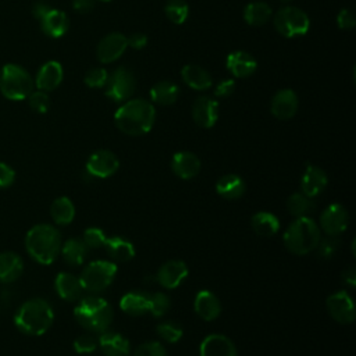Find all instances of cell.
Masks as SVG:
<instances>
[{"label":"cell","instance_id":"7c38bea8","mask_svg":"<svg viewBox=\"0 0 356 356\" xmlns=\"http://www.w3.org/2000/svg\"><path fill=\"white\" fill-rule=\"evenodd\" d=\"M325 307L331 319L339 324H350L356 317L353 299L346 291L331 294L325 300Z\"/></svg>","mask_w":356,"mask_h":356},{"label":"cell","instance_id":"ffe728a7","mask_svg":"<svg viewBox=\"0 0 356 356\" xmlns=\"http://www.w3.org/2000/svg\"><path fill=\"white\" fill-rule=\"evenodd\" d=\"M194 309L202 320L213 321L221 314V302L212 291L202 289L195 296Z\"/></svg>","mask_w":356,"mask_h":356},{"label":"cell","instance_id":"1f68e13d","mask_svg":"<svg viewBox=\"0 0 356 356\" xmlns=\"http://www.w3.org/2000/svg\"><path fill=\"white\" fill-rule=\"evenodd\" d=\"M252 230L260 237H273L280 230V220L270 212H259L252 216Z\"/></svg>","mask_w":356,"mask_h":356},{"label":"cell","instance_id":"ee69618b","mask_svg":"<svg viewBox=\"0 0 356 356\" xmlns=\"http://www.w3.org/2000/svg\"><path fill=\"white\" fill-rule=\"evenodd\" d=\"M134 356H167V350L160 342L148 341L135 349Z\"/></svg>","mask_w":356,"mask_h":356},{"label":"cell","instance_id":"db71d44e","mask_svg":"<svg viewBox=\"0 0 356 356\" xmlns=\"http://www.w3.org/2000/svg\"><path fill=\"white\" fill-rule=\"evenodd\" d=\"M282 3H288V2H292V0H281Z\"/></svg>","mask_w":356,"mask_h":356},{"label":"cell","instance_id":"681fc988","mask_svg":"<svg viewBox=\"0 0 356 356\" xmlns=\"http://www.w3.org/2000/svg\"><path fill=\"white\" fill-rule=\"evenodd\" d=\"M127 45L135 51H141L148 45V38H146V35L137 33L127 38Z\"/></svg>","mask_w":356,"mask_h":356},{"label":"cell","instance_id":"11a10c76","mask_svg":"<svg viewBox=\"0 0 356 356\" xmlns=\"http://www.w3.org/2000/svg\"><path fill=\"white\" fill-rule=\"evenodd\" d=\"M101 2H110V0H101Z\"/></svg>","mask_w":356,"mask_h":356},{"label":"cell","instance_id":"44dd1931","mask_svg":"<svg viewBox=\"0 0 356 356\" xmlns=\"http://www.w3.org/2000/svg\"><path fill=\"white\" fill-rule=\"evenodd\" d=\"M63 67L59 62H48L45 63L35 78V85L40 91L51 92L55 91L63 81Z\"/></svg>","mask_w":356,"mask_h":356},{"label":"cell","instance_id":"d4e9b609","mask_svg":"<svg viewBox=\"0 0 356 356\" xmlns=\"http://www.w3.org/2000/svg\"><path fill=\"white\" fill-rule=\"evenodd\" d=\"M24 273V262L15 252L0 253V282H15Z\"/></svg>","mask_w":356,"mask_h":356},{"label":"cell","instance_id":"30bf717a","mask_svg":"<svg viewBox=\"0 0 356 356\" xmlns=\"http://www.w3.org/2000/svg\"><path fill=\"white\" fill-rule=\"evenodd\" d=\"M349 226V213L341 203L328 205L320 216V231L328 237H338Z\"/></svg>","mask_w":356,"mask_h":356},{"label":"cell","instance_id":"7a4b0ae2","mask_svg":"<svg viewBox=\"0 0 356 356\" xmlns=\"http://www.w3.org/2000/svg\"><path fill=\"white\" fill-rule=\"evenodd\" d=\"M26 249L37 263L49 266L60 255L62 235L51 224H37L27 232Z\"/></svg>","mask_w":356,"mask_h":356},{"label":"cell","instance_id":"f5cc1de1","mask_svg":"<svg viewBox=\"0 0 356 356\" xmlns=\"http://www.w3.org/2000/svg\"><path fill=\"white\" fill-rule=\"evenodd\" d=\"M52 8L48 5V3H45V2H38V3H35V6H34V9H33V13H34V16L38 19V20H42L46 15H48V12L51 10Z\"/></svg>","mask_w":356,"mask_h":356},{"label":"cell","instance_id":"816d5d0a","mask_svg":"<svg viewBox=\"0 0 356 356\" xmlns=\"http://www.w3.org/2000/svg\"><path fill=\"white\" fill-rule=\"evenodd\" d=\"M342 280L348 287L355 288V285H356V270H355V267L345 269L344 273H342Z\"/></svg>","mask_w":356,"mask_h":356},{"label":"cell","instance_id":"d590c367","mask_svg":"<svg viewBox=\"0 0 356 356\" xmlns=\"http://www.w3.org/2000/svg\"><path fill=\"white\" fill-rule=\"evenodd\" d=\"M314 207H316L314 201L302 192L292 194L287 201V210L295 219L309 217V214L314 210Z\"/></svg>","mask_w":356,"mask_h":356},{"label":"cell","instance_id":"4dcf8cb0","mask_svg":"<svg viewBox=\"0 0 356 356\" xmlns=\"http://www.w3.org/2000/svg\"><path fill=\"white\" fill-rule=\"evenodd\" d=\"M88 252H90L88 246L84 244L83 239H78V238H70L69 241L62 244V249H60V255L63 256L65 262L73 267H78L84 264V262L88 257Z\"/></svg>","mask_w":356,"mask_h":356},{"label":"cell","instance_id":"836d02e7","mask_svg":"<svg viewBox=\"0 0 356 356\" xmlns=\"http://www.w3.org/2000/svg\"><path fill=\"white\" fill-rule=\"evenodd\" d=\"M180 90L171 81H159L151 90V99L162 106H169L176 103L178 99Z\"/></svg>","mask_w":356,"mask_h":356},{"label":"cell","instance_id":"7dc6e473","mask_svg":"<svg viewBox=\"0 0 356 356\" xmlns=\"http://www.w3.org/2000/svg\"><path fill=\"white\" fill-rule=\"evenodd\" d=\"M337 23L341 30H352L355 27V16L350 10L344 9L337 16Z\"/></svg>","mask_w":356,"mask_h":356},{"label":"cell","instance_id":"f35d334b","mask_svg":"<svg viewBox=\"0 0 356 356\" xmlns=\"http://www.w3.org/2000/svg\"><path fill=\"white\" fill-rule=\"evenodd\" d=\"M171 306L170 298L163 292H155L149 295V313L153 317H163Z\"/></svg>","mask_w":356,"mask_h":356},{"label":"cell","instance_id":"ac0fdd59","mask_svg":"<svg viewBox=\"0 0 356 356\" xmlns=\"http://www.w3.org/2000/svg\"><path fill=\"white\" fill-rule=\"evenodd\" d=\"M298 96L292 90H281L271 99V113L278 120H289L298 112Z\"/></svg>","mask_w":356,"mask_h":356},{"label":"cell","instance_id":"277c9868","mask_svg":"<svg viewBox=\"0 0 356 356\" xmlns=\"http://www.w3.org/2000/svg\"><path fill=\"white\" fill-rule=\"evenodd\" d=\"M321 239L319 224L310 217L295 219L284 232L282 241L288 252L296 256H305L316 251Z\"/></svg>","mask_w":356,"mask_h":356},{"label":"cell","instance_id":"c3c4849f","mask_svg":"<svg viewBox=\"0 0 356 356\" xmlns=\"http://www.w3.org/2000/svg\"><path fill=\"white\" fill-rule=\"evenodd\" d=\"M234 90H235V83H234V80H224V81H221V83L216 87L214 95L219 96V98H227V96H230V95L234 92Z\"/></svg>","mask_w":356,"mask_h":356},{"label":"cell","instance_id":"d6986e66","mask_svg":"<svg viewBox=\"0 0 356 356\" xmlns=\"http://www.w3.org/2000/svg\"><path fill=\"white\" fill-rule=\"evenodd\" d=\"M202 169L201 159L192 152H178L171 159V170L181 180L195 178Z\"/></svg>","mask_w":356,"mask_h":356},{"label":"cell","instance_id":"83f0119b","mask_svg":"<svg viewBox=\"0 0 356 356\" xmlns=\"http://www.w3.org/2000/svg\"><path fill=\"white\" fill-rule=\"evenodd\" d=\"M245 191V181L237 174H226L216 183V192L227 201H237L242 198Z\"/></svg>","mask_w":356,"mask_h":356},{"label":"cell","instance_id":"9c48e42d","mask_svg":"<svg viewBox=\"0 0 356 356\" xmlns=\"http://www.w3.org/2000/svg\"><path fill=\"white\" fill-rule=\"evenodd\" d=\"M135 77L134 74L126 69L119 67L112 74H109L106 88V96L115 102H123L133 96L135 91Z\"/></svg>","mask_w":356,"mask_h":356},{"label":"cell","instance_id":"f6af8a7d","mask_svg":"<svg viewBox=\"0 0 356 356\" xmlns=\"http://www.w3.org/2000/svg\"><path fill=\"white\" fill-rule=\"evenodd\" d=\"M109 73L105 69H92L87 73L84 81L90 88H103L108 83Z\"/></svg>","mask_w":356,"mask_h":356},{"label":"cell","instance_id":"f546056e","mask_svg":"<svg viewBox=\"0 0 356 356\" xmlns=\"http://www.w3.org/2000/svg\"><path fill=\"white\" fill-rule=\"evenodd\" d=\"M181 77L184 83L195 91H206L212 87V76L201 66L187 65L181 70Z\"/></svg>","mask_w":356,"mask_h":356},{"label":"cell","instance_id":"7bdbcfd3","mask_svg":"<svg viewBox=\"0 0 356 356\" xmlns=\"http://www.w3.org/2000/svg\"><path fill=\"white\" fill-rule=\"evenodd\" d=\"M338 249H339L338 237H328V235L325 238H321L316 248L317 255L323 259H331Z\"/></svg>","mask_w":356,"mask_h":356},{"label":"cell","instance_id":"484cf974","mask_svg":"<svg viewBox=\"0 0 356 356\" xmlns=\"http://www.w3.org/2000/svg\"><path fill=\"white\" fill-rule=\"evenodd\" d=\"M149 295L144 291L127 292L120 300V307L128 316H144L149 313Z\"/></svg>","mask_w":356,"mask_h":356},{"label":"cell","instance_id":"cb8c5ba5","mask_svg":"<svg viewBox=\"0 0 356 356\" xmlns=\"http://www.w3.org/2000/svg\"><path fill=\"white\" fill-rule=\"evenodd\" d=\"M55 288L58 295L67 302H76L81 299V295L84 292L80 277L66 271H62L56 276Z\"/></svg>","mask_w":356,"mask_h":356},{"label":"cell","instance_id":"7402d4cb","mask_svg":"<svg viewBox=\"0 0 356 356\" xmlns=\"http://www.w3.org/2000/svg\"><path fill=\"white\" fill-rule=\"evenodd\" d=\"M226 66L234 77L246 78V77H251L256 71L257 62L248 52L237 51L227 56Z\"/></svg>","mask_w":356,"mask_h":356},{"label":"cell","instance_id":"60d3db41","mask_svg":"<svg viewBox=\"0 0 356 356\" xmlns=\"http://www.w3.org/2000/svg\"><path fill=\"white\" fill-rule=\"evenodd\" d=\"M73 346H74V350L77 353L90 355V353H94L98 349L99 341L92 334H83V335L76 338Z\"/></svg>","mask_w":356,"mask_h":356},{"label":"cell","instance_id":"b9f144b4","mask_svg":"<svg viewBox=\"0 0 356 356\" xmlns=\"http://www.w3.org/2000/svg\"><path fill=\"white\" fill-rule=\"evenodd\" d=\"M28 103H30V108L40 115L48 113V110L51 108V99L48 96V92H44L40 90L37 92H33L28 96Z\"/></svg>","mask_w":356,"mask_h":356},{"label":"cell","instance_id":"d6a6232c","mask_svg":"<svg viewBox=\"0 0 356 356\" xmlns=\"http://www.w3.org/2000/svg\"><path fill=\"white\" fill-rule=\"evenodd\" d=\"M51 216L58 226H69L76 217V206L67 196L58 198L51 206Z\"/></svg>","mask_w":356,"mask_h":356},{"label":"cell","instance_id":"e575fe53","mask_svg":"<svg viewBox=\"0 0 356 356\" xmlns=\"http://www.w3.org/2000/svg\"><path fill=\"white\" fill-rule=\"evenodd\" d=\"M271 15V8L264 2H252L244 10L245 22L253 27L264 26L270 20Z\"/></svg>","mask_w":356,"mask_h":356},{"label":"cell","instance_id":"ba28073f","mask_svg":"<svg viewBox=\"0 0 356 356\" xmlns=\"http://www.w3.org/2000/svg\"><path fill=\"white\" fill-rule=\"evenodd\" d=\"M274 27L285 38L303 37L310 27V20L307 15L294 6L282 8L277 12L274 17Z\"/></svg>","mask_w":356,"mask_h":356},{"label":"cell","instance_id":"74e56055","mask_svg":"<svg viewBox=\"0 0 356 356\" xmlns=\"http://www.w3.org/2000/svg\"><path fill=\"white\" fill-rule=\"evenodd\" d=\"M156 332L159 335V338H162L164 342L167 344H176L178 342L183 335H184V331H183V327L174 321H164V323H160L156 328Z\"/></svg>","mask_w":356,"mask_h":356},{"label":"cell","instance_id":"8fae6325","mask_svg":"<svg viewBox=\"0 0 356 356\" xmlns=\"http://www.w3.org/2000/svg\"><path fill=\"white\" fill-rule=\"evenodd\" d=\"M120 167V162L117 156L106 149H101L94 152L85 166V173L92 178L105 180L117 173Z\"/></svg>","mask_w":356,"mask_h":356},{"label":"cell","instance_id":"8d00e7d4","mask_svg":"<svg viewBox=\"0 0 356 356\" xmlns=\"http://www.w3.org/2000/svg\"><path fill=\"white\" fill-rule=\"evenodd\" d=\"M164 12L167 19L177 26H181L185 23L189 15V6L184 0H167L164 6Z\"/></svg>","mask_w":356,"mask_h":356},{"label":"cell","instance_id":"8992f818","mask_svg":"<svg viewBox=\"0 0 356 356\" xmlns=\"http://www.w3.org/2000/svg\"><path fill=\"white\" fill-rule=\"evenodd\" d=\"M34 80L17 65H6L0 70V92L10 101H24L34 91Z\"/></svg>","mask_w":356,"mask_h":356},{"label":"cell","instance_id":"f1b7e54d","mask_svg":"<svg viewBox=\"0 0 356 356\" xmlns=\"http://www.w3.org/2000/svg\"><path fill=\"white\" fill-rule=\"evenodd\" d=\"M103 248L106 249V253L115 263H126L135 257V246L123 237H108Z\"/></svg>","mask_w":356,"mask_h":356},{"label":"cell","instance_id":"2e32d148","mask_svg":"<svg viewBox=\"0 0 356 356\" xmlns=\"http://www.w3.org/2000/svg\"><path fill=\"white\" fill-rule=\"evenodd\" d=\"M201 356H238L237 346L234 342L223 335V334H210L207 335L201 346H199Z\"/></svg>","mask_w":356,"mask_h":356},{"label":"cell","instance_id":"3957f363","mask_svg":"<svg viewBox=\"0 0 356 356\" xmlns=\"http://www.w3.org/2000/svg\"><path fill=\"white\" fill-rule=\"evenodd\" d=\"M55 321V312L51 303L42 298L24 302L15 316L16 327L27 335L45 334Z\"/></svg>","mask_w":356,"mask_h":356},{"label":"cell","instance_id":"f907efd6","mask_svg":"<svg viewBox=\"0 0 356 356\" xmlns=\"http://www.w3.org/2000/svg\"><path fill=\"white\" fill-rule=\"evenodd\" d=\"M73 8L80 13H90L95 8V0H74Z\"/></svg>","mask_w":356,"mask_h":356},{"label":"cell","instance_id":"5b68a950","mask_svg":"<svg viewBox=\"0 0 356 356\" xmlns=\"http://www.w3.org/2000/svg\"><path fill=\"white\" fill-rule=\"evenodd\" d=\"M74 317L88 331L102 334L109 330L113 321V309L106 299L88 296L78 302L74 309Z\"/></svg>","mask_w":356,"mask_h":356},{"label":"cell","instance_id":"bcb514c9","mask_svg":"<svg viewBox=\"0 0 356 356\" xmlns=\"http://www.w3.org/2000/svg\"><path fill=\"white\" fill-rule=\"evenodd\" d=\"M16 180V171L9 164L0 162V189L9 188Z\"/></svg>","mask_w":356,"mask_h":356},{"label":"cell","instance_id":"603a6c76","mask_svg":"<svg viewBox=\"0 0 356 356\" xmlns=\"http://www.w3.org/2000/svg\"><path fill=\"white\" fill-rule=\"evenodd\" d=\"M98 341L105 356H130L131 353L130 341L119 332L105 331L101 334Z\"/></svg>","mask_w":356,"mask_h":356},{"label":"cell","instance_id":"52a82bcc","mask_svg":"<svg viewBox=\"0 0 356 356\" xmlns=\"http://www.w3.org/2000/svg\"><path fill=\"white\" fill-rule=\"evenodd\" d=\"M117 276V264L112 260H95L85 266L80 276L84 291L98 294L109 288Z\"/></svg>","mask_w":356,"mask_h":356},{"label":"cell","instance_id":"4316f807","mask_svg":"<svg viewBox=\"0 0 356 356\" xmlns=\"http://www.w3.org/2000/svg\"><path fill=\"white\" fill-rule=\"evenodd\" d=\"M69 17L65 12L51 9L41 20L42 31L51 38H62L69 31Z\"/></svg>","mask_w":356,"mask_h":356},{"label":"cell","instance_id":"6da1fadb","mask_svg":"<svg viewBox=\"0 0 356 356\" xmlns=\"http://www.w3.org/2000/svg\"><path fill=\"white\" fill-rule=\"evenodd\" d=\"M156 120V112L152 103L144 99L127 101L115 115L117 128L130 135L141 137L148 134Z\"/></svg>","mask_w":356,"mask_h":356},{"label":"cell","instance_id":"e0dca14e","mask_svg":"<svg viewBox=\"0 0 356 356\" xmlns=\"http://www.w3.org/2000/svg\"><path fill=\"white\" fill-rule=\"evenodd\" d=\"M327 184L328 178L325 171L317 166L309 164L300 178V192L314 199L327 188Z\"/></svg>","mask_w":356,"mask_h":356},{"label":"cell","instance_id":"9a60e30c","mask_svg":"<svg viewBox=\"0 0 356 356\" xmlns=\"http://www.w3.org/2000/svg\"><path fill=\"white\" fill-rule=\"evenodd\" d=\"M192 119L201 128H212L219 119V103L209 98L201 96L192 106Z\"/></svg>","mask_w":356,"mask_h":356},{"label":"cell","instance_id":"ab89813d","mask_svg":"<svg viewBox=\"0 0 356 356\" xmlns=\"http://www.w3.org/2000/svg\"><path fill=\"white\" fill-rule=\"evenodd\" d=\"M81 239L88 246V249H99V248L105 246L108 237L103 230H101L98 227H91L84 231V235Z\"/></svg>","mask_w":356,"mask_h":356},{"label":"cell","instance_id":"4fadbf2b","mask_svg":"<svg viewBox=\"0 0 356 356\" xmlns=\"http://www.w3.org/2000/svg\"><path fill=\"white\" fill-rule=\"evenodd\" d=\"M189 270L183 260H169L156 273V281L166 289L178 288L188 277Z\"/></svg>","mask_w":356,"mask_h":356},{"label":"cell","instance_id":"5bb4252c","mask_svg":"<svg viewBox=\"0 0 356 356\" xmlns=\"http://www.w3.org/2000/svg\"><path fill=\"white\" fill-rule=\"evenodd\" d=\"M128 48L127 45V37L119 33H113L106 35L98 45L96 55L101 63L109 65L116 60H119L126 49Z\"/></svg>","mask_w":356,"mask_h":356}]
</instances>
